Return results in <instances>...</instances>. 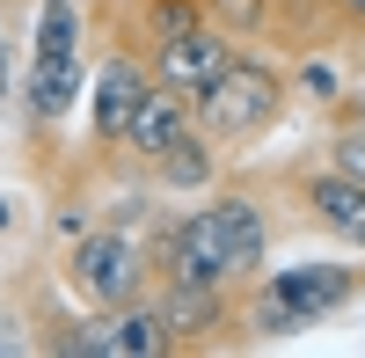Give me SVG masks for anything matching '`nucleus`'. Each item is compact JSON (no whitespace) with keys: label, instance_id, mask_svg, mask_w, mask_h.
<instances>
[{"label":"nucleus","instance_id":"1","mask_svg":"<svg viewBox=\"0 0 365 358\" xmlns=\"http://www.w3.org/2000/svg\"><path fill=\"white\" fill-rule=\"evenodd\" d=\"M88 73H96L88 66V8L81 0H44L37 44H29V66H22V132L44 146V168H51V132L81 103Z\"/></svg>","mask_w":365,"mask_h":358},{"label":"nucleus","instance_id":"2","mask_svg":"<svg viewBox=\"0 0 365 358\" xmlns=\"http://www.w3.org/2000/svg\"><path fill=\"white\" fill-rule=\"evenodd\" d=\"M292 110V66H278L263 44H241L234 66L197 96V132L227 146V161L256 154V146L278 132V117Z\"/></svg>","mask_w":365,"mask_h":358},{"label":"nucleus","instance_id":"3","mask_svg":"<svg viewBox=\"0 0 365 358\" xmlns=\"http://www.w3.org/2000/svg\"><path fill=\"white\" fill-rule=\"evenodd\" d=\"M365 292V263H292V271H263L241 285V337L249 344H285L314 322L344 314Z\"/></svg>","mask_w":365,"mask_h":358},{"label":"nucleus","instance_id":"4","mask_svg":"<svg viewBox=\"0 0 365 358\" xmlns=\"http://www.w3.org/2000/svg\"><path fill=\"white\" fill-rule=\"evenodd\" d=\"M58 285L81 314H103V307H125V300H146L154 292V242L139 227H117V220H96L88 234L66 242V263H58Z\"/></svg>","mask_w":365,"mask_h":358},{"label":"nucleus","instance_id":"5","mask_svg":"<svg viewBox=\"0 0 365 358\" xmlns=\"http://www.w3.org/2000/svg\"><path fill=\"white\" fill-rule=\"evenodd\" d=\"M205 205H212V220H220L227 249H234L241 285H256V271H270V249H278V234L292 220V205L278 190V168L270 175H220V183L205 190Z\"/></svg>","mask_w":365,"mask_h":358},{"label":"nucleus","instance_id":"6","mask_svg":"<svg viewBox=\"0 0 365 358\" xmlns=\"http://www.w3.org/2000/svg\"><path fill=\"white\" fill-rule=\"evenodd\" d=\"M278 190H285L299 227H314L336 249L365 256V183H358V175H344L336 161H322V154H299V161L278 168Z\"/></svg>","mask_w":365,"mask_h":358},{"label":"nucleus","instance_id":"7","mask_svg":"<svg viewBox=\"0 0 365 358\" xmlns=\"http://www.w3.org/2000/svg\"><path fill=\"white\" fill-rule=\"evenodd\" d=\"M146 242H154V278H168V285H241L234 249L205 198L182 205V213H161L146 227Z\"/></svg>","mask_w":365,"mask_h":358},{"label":"nucleus","instance_id":"8","mask_svg":"<svg viewBox=\"0 0 365 358\" xmlns=\"http://www.w3.org/2000/svg\"><path fill=\"white\" fill-rule=\"evenodd\" d=\"M146 96H154V66H146L139 51L103 44V51H96V73H88V146L125 161L132 117H139V103H146Z\"/></svg>","mask_w":365,"mask_h":358},{"label":"nucleus","instance_id":"9","mask_svg":"<svg viewBox=\"0 0 365 358\" xmlns=\"http://www.w3.org/2000/svg\"><path fill=\"white\" fill-rule=\"evenodd\" d=\"M154 307L168 322L175 351L249 344V337H241V285H168V278H154Z\"/></svg>","mask_w":365,"mask_h":358},{"label":"nucleus","instance_id":"10","mask_svg":"<svg viewBox=\"0 0 365 358\" xmlns=\"http://www.w3.org/2000/svg\"><path fill=\"white\" fill-rule=\"evenodd\" d=\"M197 15H205L197 0H88V37L154 58L175 29H190Z\"/></svg>","mask_w":365,"mask_h":358},{"label":"nucleus","instance_id":"11","mask_svg":"<svg viewBox=\"0 0 365 358\" xmlns=\"http://www.w3.org/2000/svg\"><path fill=\"white\" fill-rule=\"evenodd\" d=\"M168 351H175V337H168V322H161V307H154V292H146V300H125V307L88 314L73 358H168Z\"/></svg>","mask_w":365,"mask_h":358},{"label":"nucleus","instance_id":"12","mask_svg":"<svg viewBox=\"0 0 365 358\" xmlns=\"http://www.w3.org/2000/svg\"><path fill=\"white\" fill-rule=\"evenodd\" d=\"M234 51H241V44L227 37V29H212V22L197 15L190 29H175V37H168L154 58H146V66H154V81H161V88H175V96H190V103H197L205 88L234 66Z\"/></svg>","mask_w":365,"mask_h":358},{"label":"nucleus","instance_id":"13","mask_svg":"<svg viewBox=\"0 0 365 358\" xmlns=\"http://www.w3.org/2000/svg\"><path fill=\"white\" fill-rule=\"evenodd\" d=\"M220 175H227V146H220V139H205L197 125L182 132L161 161H146V183H154L161 198H205Z\"/></svg>","mask_w":365,"mask_h":358},{"label":"nucleus","instance_id":"14","mask_svg":"<svg viewBox=\"0 0 365 358\" xmlns=\"http://www.w3.org/2000/svg\"><path fill=\"white\" fill-rule=\"evenodd\" d=\"M190 125H197V103L154 81V96H146V103H139V117H132L125 168H132V175H146V161H161V154H168V146H175L182 132H190Z\"/></svg>","mask_w":365,"mask_h":358},{"label":"nucleus","instance_id":"15","mask_svg":"<svg viewBox=\"0 0 365 358\" xmlns=\"http://www.w3.org/2000/svg\"><path fill=\"white\" fill-rule=\"evenodd\" d=\"M344 88H351V73H344V51H336V44H314V51L292 58V103H307V110H336Z\"/></svg>","mask_w":365,"mask_h":358},{"label":"nucleus","instance_id":"16","mask_svg":"<svg viewBox=\"0 0 365 358\" xmlns=\"http://www.w3.org/2000/svg\"><path fill=\"white\" fill-rule=\"evenodd\" d=\"M285 51H314V44H344L336 15H329V0H278V37Z\"/></svg>","mask_w":365,"mask_h":358},{"label":"nucleus","instance_id":"17","mask_svg":"<svg viewBox=\"0 0 365 358\" xmlns=\"http://www.w3.org/2000/svg\"><path fill=\"white\" fill-rule=\"evenodd\" d=\"M212 29H227L234 44H270L278 37V0H197Z\"/></svg>","mask_w":365,"mask_h":358},{"label":"nucleus","instance_id":"18","mask_svg":"<svg viewBox=\"0 0 365 358\" xmlns=\"http://www.w3.org/2000/svg\"><path fill=\"white\" fill-rule=\"evenodd\" d=\"M15 103V44H8V22H0V117Z\"/></svg>","mask_w":365,"mask_h":358},{"label":"nucleus","instance_id":"19","mask_svg":"<svg viewBox=\"0 0 365 358\" xmlns=\"http://www.w3.org/2000/svg\"><path fill=\"white\" fill-rule=\"evenodd\" d=\"M329 15H336L344 37H365V0H329Z\"/></svg>","mask_w":365,"mask_h":358},{"label":"nucleus","instance_id":"20","mask_svg":"<svg viewBox=\"0 0 365 358\" xmlns=\"http://www.w3.org/2000/svg\"><path fill=\"white\" fill-rule=\"evenodd\" d=\"M329 117H358V125H365V81H351V88H344V103L329 110Z\"/></svg>","mask_w":365,"mask_h":358},{"label":"nucleus","instance_id":"21","mask_svg":"<svg viewBox=\"0 0 365 358\" xmlns=\"http://www.w3.org/2000/svg\"><path fill=\"white\" fill-rule=\"evenodd\" d=\"M15 227V205H8V190H0V234H8Z\"/></svg>","mask_w":365,"mask_h":358}]
</instances>
